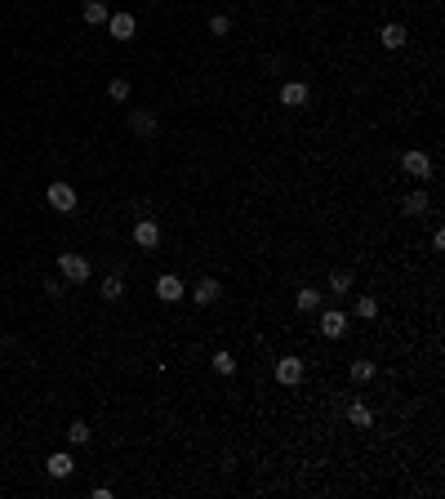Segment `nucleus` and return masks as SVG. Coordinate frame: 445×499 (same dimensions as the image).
Here are the masks:
<instances>
[{"instance_id": "nucleus-1", "label": "nucleus", "mask_w": 445, "mask_h": 499, "mask_svg": "<svg viewBox=\"0 0 445 499\" xmlns=\"http://www.w3.org/2000/svg\"><path fill=\"white\" fill-rule=\"evenodd\" d=\"M58 272H62V281H89L94 263L85 254H76V249H62V254H58Z\"/></svg>"}, {"instance_id": "nucleus-2", "label": "nucleus", "mask_w": 445, "mask_h": 499, "mask_svg": "<svg viewBox=\"0 0 445 499\" xmlns=\"http://www.w3.org/2000/svg\"><path fill=\"white\" fill-rule=\"evenodd\" d=\"M303 379H307V361L303 357H276V384L299 388Z\"/></svg>"}, {"instance_id": "nucleus-3", "label": "nucleus", "mask_w": 445, "mask_h": 499, "mask_svg": "<svg viewBox=\"0 0 445 499\" xmlns=\"http://www.w3.org/2000/svg\"><path fill=\"white\" fill-rule=\"evenodd\" d=\"M45 201L54 205L58 214H72V210H76V188H72V183H62V178H54V183L45 188Z\"/></svg>"}, {"instance_id": "nucleus-4", "label": "nucleus", "mask_w": 445, "mask_h": 499, "mask_svg": "<svg viewBox=\"0 0 445 499\" xmlns=\"http://www.w3.org/2000/svg\"><path fill=\"white\" fill-rule=\"evenodd\" d=\"M401 170H405L410 178H419V183H423V178H432V156H427L423 147H410V152L401 156Z\"/></svg>"}, {"instance_id": "nucleus-5", "label": "nucleus", "mask_w": 445, "mask_h": 499, "mask_svg": "<svg viewBox=\"0 0 445 499\" xmlns=\"http://www.w3.org/2000/svg\"><path fill=\"white\" fill-rule=\"evenodd\" d=\"M321 335L325 339H343V335H348V312H343V308H325L321 312Z\"/></svg>"}, {"instance_id": "nucleus-6", "label": "nucleus", "mask_w": 445, "mask_h": 499, "mask_svg": "<svg viewBox=\"0 0 445 499\" xmlns=\"http://www.w3.org/2000/svg\"><path fill=\"white\" fill-rule=\"evenodd\" d=\"M187 294H192V304H196V308H209V304H219L223 286H219V281H214V277H201V281H196V286H192Z\"/></svg>"}, {"instance_id": "nucleus-7", "label": "nucleus", "mask_w": 445, "mask_h": 499, "mask_svg": "<svg viewBox=\"0 0 445 499\" xmlns=\"http://www.w3.org/2000/svg\"><path fill=\"white\" fill-rule=\"evenodd\" d=\"M129 129H134L138 139H156L160 121H156V112H147V107H134V112H129Z\"/></svg>"}, {"instance_id": "nucleus-8", "label": "nucleus", "mask_w": 445, "mask_h": 499, "mask_svg": "<svg viewBox=\"0 0 445 499\" xmlns=\"http://www.w3.org/2000/svg\"><path fill=\"white\" fill-rule=\"evenodd\" d=\"M183 294H187V286H183L174 272H160V277H156V299H160V304H178Z\"/></svg>"}, {"instance_id": "nucleus-9", "label": "nucleus", "mask_w": 445, "mask_h": 499, "mask_svg": "<svg viewBox=\"0 0 445 499\" xmlns=\"http://www.w3.org/2000/svg\"><path fill=\"white\" fill-rule=\"evenodd\" d=\"M107 31H111V41H134L138 23H134V14H129V9H121V14H111V18H107Z\"/></svg>"}, {"instance_id": "nucleus-10", "label": "nucleus", "mask_w": 445, "mask_h": 499, "mask_svg": "<svg viewBox=\"0 0 445 499\" xmlns=\"http://www.w3.org/2000/svg\"><path fill=\"white\" fill-rule=\"evenodd\" d=\"M134 245L138 249H156L160 245V223L156 219H138L134 223Z\"/></svg>"}, {"instance_id": "nucleus-11", "label": "nucleus", "mask_w": 445, "mask_h": 499, "mask_svg": "<svg viewBox=\"0 0 445 499\" xmlns=\"http://www.w3.org/2000/svg\"><path fill=\"white\" fill-rule=\"evenodd\" d=\"M45 473H49V477H58V481H67V477L76 473V459H72L67 451H54V455L45 459Z\"/></svg>"}, {"instance_id": "nucleus-12", "label": "nucleus", "mask_w": 445, "mask_h": 499, "mask_svg": "<svg viewBox=\"0 0 445 499\" xmlns=\"http://www.w3.org/2000/svg\"><path fill=\"white\" fill-rule=\"evenodd\" d=\"M307 98H312V90L303 85V80H285L281 85V107H303Z\"/></svg>"}, {"instance_id": "nucleus-13", "label": "nucleus", "mask_w": 445, "mask_h": 499, "mask_svg": "<svg viewBox=\"0 0 445 499\" xmlns=\"http://www.w3.org/2000/svg\"><path fill=\"white\" fill-rule=\"evenodd\" d=\"M80 18H85L89 27H103V23L111 18V9H107V0H85V5H80Z\"/></svg>"}, {"instance_id": "nucleus-14", "label": "nucleus", "mask_w": 445, "mask_h": 499, "mask_svg": "<svg viewBox=\"0 0 445 499\" xmlns=\"http://www.w3.org/2000/svg\"><path fill=\"white\" fill-rule=\"evenodd\" d=\"M401 210L410 214V219H423V214H427V210H432V201H427V192L419 188V192H410V196H405V201H401Z\"/></svg>"}, {"instance_id": "nucleus-15", "label": "nucleus", "mask_w": 445, "mask_h": 499, "mask_svg": "<svg viewBox=\"0 0 445 499\" xmlns=\"http://www.w3.org/2000/svg\"><path fill=\"white\" fill-rule=\"evenodd\" d=\"M378 41H383V49H401L410 41V31L401 23H383V31H378Z\"/></svg>"}, {"instance_id": "nucleus-16", "label": "nucleus", "mask_w": 445, "mask_h": 499, "mask_svg": "<svg viewBox=\"0 0 445 499\" xmlns=\"http://www.w3.org/2000/svg\"><path fill=\"white\" fill-rule=\"evenodd\" d=\"M352 317H356V321H374V317H378V299H374V294H356Z\"/></svg>"}, {"instance_id": "nucleus-17", "label": "nucleus", "mask_w": 445, "mask_h": 499, "mask_svg": "<svg viewBox=\"0 0 445 499\" xmlns=\"http://www.w3.org/2000/svg\"><path fill=\"white\" fill-rule=\"evenodd\" d=\"M294 308H299V312H321V290L317 286H303L299 294H294Z\"/></svg>"}, {"instance_id": "nucleus-18", "label": "nucleus", "mask_w": 445, "mask_h": 499, "mask_svg": "<svg viewBox=\"0 0 445 499\" xmlns=\"http://www.w3.org/2000/svg\"><path fill=\"white\" fill-rule=\"evenodd\" d=\"M325 286H329V294H348V290L356 286V277H352L348 268H334V272H329V281H325Z\"/></svg>"}, {"instance_id": "nucleus-19", "label": "nucleus", "mask_w": 445, "mask_h": 499, "mask_svg": "<svg viewBox=\"0 0 445 499\" xmlns=\"http://www.w3.org/2000/svg\"><path fill=\"white\" fill-rule=\"evenodd\" d=\"M348 424H352V428H374V410H370L366 402H352V406H348Z\"/></svg>"}, {"instance_id": "nucleus-20", "label": "nucleus", "mask_w": 445, "mask_h": 499, "mask_svg": "<svg viewBox=\"0 0 445 499\" xmlns=\"http://www.w3.org/2000/svg\"><path fill=\"white\" fill-rule=\"evenodd\" d=\"M348 379H352V384H370V379H374V361L356 357V361L348 365Z\"/></svg>"}, {"instance_id": "nucleus-21", "label": "nucleus", "mask_w": 445, "mask_h": 499, "mask_svg": "<svg viewBox=\"0 0 445 499\" xmlns=\"http://www.w3.org/2000/svg\"><path fill=\"white\" fill-rule=\"evenodd\" d=\"M129 94H134V85H129L125 76H116V80L107 85V98H111V103H129Z\"/></svg>"}, {"instance_id": "nucleus-22", "label": "nucleus", "mask_w": 445, "mask_h": 499, "mask_svg": "<svg viewBox=\"0 0 445 499\" xmlns=\"http://www.w3.org/2000/svg\"><path fill=\"white\" fill-rule=\"evenodd\" d=\"M98 290H103V299H121V294H125V281H121L116 272H107L103 281H98Z\"/></svg>"}, {"instance_id": "nucleus-23", "label": "nucleus", "mask_w": 445, "mask_h": 499, "mask_svg": "<svg viewBox=\"0 0 445 499\" xmlns=\"http://www.w3.org/2000/svg\"><path fill=\"white\" fill-rule=\"evenodd\" d=\"M214 370H219V375H236V357L227 353V348H219V353H214Z\"/></svg>"}, {"instance_id": "nucleus-24", "label": "nucleus", "mask_w": 445, "mask_h": 499, "mask_svg": "<svg viewBox=\"0 0 445 499\" xmlns=\"http://www.w3.org/2000/svg\"><path fill=\"white\" fill-rule=\"evenodd\" d=\"M89 437H94V432H89V424H80V419L67 428V441H72V446H89Z\"/></svg>"}, {"instance_id": "nucleus-25", "label": "nucleus", "mask_w": 445, "mask_h": 499, "mask_svg": "<svg viewBox=\"0 0 445 499\" xmlns=\"http://www.w3.org/2000/svg\"><path fill=\"white\" fill-rule=\"evenodd\" d=\"M209 36H232V18H227V14H214V18H209Z\"/></svg>"}, {"instance_id": "nucleus-26", "label": "nucleus", "mask_w": 445, "mask_h": 499, "mask_svg": "<svg viewBox=\"0 0 445 499\" xmlns=\"http://www.w3.org/2000/svg\"><path fill=\"white\" fill-rule=\"evenodd\" d=\"M62 290H67V286H62L58 277H49V281H45V299H62Z\"/></svg>"}]
</instances>
